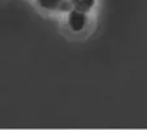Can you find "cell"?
Here are the masks:
<instances>
[{"label":"cell","mask_w":147,"mask_h":130,"mask_svg":"<svg viewBox=\"0 0 147 130\" xmlns=\"http://www.w3.org/2000/svg\"><path fill=\"white\" fill-rule=\"evenodd\" d=\"M87 23V15L84 12L77 9H72L69 12V17H68V24H69L70 29L74 32H80L84 28Z\"/></svg>","instance_id":"obj_1"},{"label":"cell","mask_w":147,"mask_h":130,"mask_svg":"<svg viewBox=\"0 0 147 130\" xmlns=\"http://www.w3.org/2000/svg\"><path fill=\"white\" fill-rule=\"evenodd\" d=\"M36 1H37V4L40 5L41 8H44V9L56 10V9H60L63 0H36Z\"/></svg>","instance_id":"obj_3"},{"label":"cell","mask_w":147,"mask_h":130,"mask_svg":"<svg viewBox=\"0 0 147 130\" xmlns=\"http://www.w3.org/2000/svg\"><path fill=\"white\" fill-rule=\"evenodd\" d=\"M73 8L72 3H70V0H63V3H61V7L59 10H61V12H70Z\"/></svg>","instance_id":"obj_4"},{"label":"cell","mask_w":147,"mask_h":130,"mask_svg":"<svg viewBox=\"0 0 147 130\" xmlns=\"http://www.w3.org/2000/svg\"><path fill=\"white\" fill-rule=\"evenodd\" d=\"M73 5V9L81 10V12H88L90 9H92V7L95 5V0H70Z\"/></svg>","instance_id":"obj_2"}]
</instances>
